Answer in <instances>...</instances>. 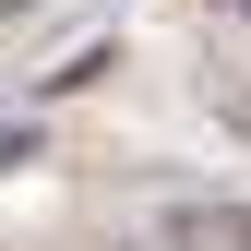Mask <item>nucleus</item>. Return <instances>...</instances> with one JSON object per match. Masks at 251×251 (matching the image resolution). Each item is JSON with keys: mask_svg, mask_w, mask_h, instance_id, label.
<instances>
[{"mask_svg": "<svg viewBox=\"0 0 251 251\" xmlns=\"http://www.w3.org/2000/svg\"><path fill=\"white\" fill-rule=\"evenodd\" d=\"M239 12H251V0H239Z\"/></svg>", "mask_w": 251, "mask_h": 251, "instance_id": "obj_1", "label": "nucleus"}]
</instances>
